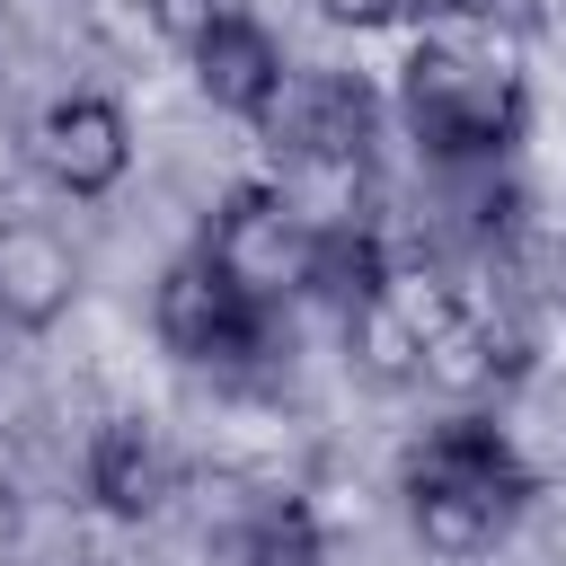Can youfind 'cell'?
Returning a JSON list of instances; mask_svg holds the SVG:
<instances>
[{
	"mask_svg": "<svg viewBox=\"0 0 566 566\" xmlns=\"http://www.w3.org/2000/svg\"><path fill=\"white\" fill-rule=\"evenodd\" d=\"M398 124L433 168H495L522 150L531 133V88L513 71V53L478 44V35H424L398 62Z\"/></svg>",
	"mask_w": 566,
	"mask_h": 566,
	"instance_id": "obj_1",
	"label": "cell"
},
{
	"mask_svg": "<svg viewBox=\"0 0 566 566\" xmlns=\"http://www.w3.org/2000/svg\"><path fill=\"white\" fill-rule=\"evenodd\" d=\"M398 495H407V522L433 557H478L531 513L539 478L495 416H442L398 460Z\"/></svg>",
	"mask_w": 566,
	"mask_h": 566,
	"instance_id": "obj_2",
	"label": "cell"
},
{
	"mask_svg": "<svg viewBox=\"0 0 566 566\" xmlns=\"http://www.w3.org/2000/svg\"><path fill=\"white\" fill-rule=\"evenodd\" d=\"M256 310H283V301H301L310 292V256H318V230L301 221V203L274 186V177H248V186H230L221 195V212H212V230L195 239Z\"/></svg>",
	"mask_w": 566,
	"mask_h": 566,
	"instance_id": "obj_3",
	"label": "cell"
},
{
	"mask_svg": "<svg viewBox=\"0 0 566 566\" xmlns=\"http://www.w3.org/2000/svg\"><path fill=\"white\" fill-rule=\"evenodd\" d=\"M150 327H159V345H168L177 363H195V371H248V363L265 354V336H274V310H256L203 248H186V256H168L159 283H150Z\"/></svg>",
	"mask_w": 566,
	"mask_h": 566,
	"instance_id": "obj_4",
	"label": "cell"
},
{
	"mask_svg": "<svg viewBox=\"0 0 566 566\" xmlns=\"http://www.w3.org/2000/svg\"><path fill=\"white\" fill-rule=\"evenodd\" d=\"M27 159H35V177H44L53 195L97 203V195H115L124 168H133V124H124L115 97L71 88V97H53V106L27 124Z\"/></svg>",
	"mask_w": 566,
	"mask_h": 566,
	"instance_id": "obj_5",
	"label": "cell"
},
{
	"mask_svg": "<svg viewBox=\"0 0 566 566\" xmlns=\"http://www.w3.org/2000/svg\"><path fill=\"white\" fill-rule=\"evenodd\" d=\"M186 62H195V88H203L221 115H239V124H265L274 97H283V80H292V53H283L274 27H265L256 9H239V0L186 44Z\"/></svg>",
	"mask_w": 566,
	"mask_h": 566,
	"instance_id": "obj_6",
	"label": "cell"
},
{
	"mask_svg": "<svg viewBox=\"0 0 566 566\" xmlns=\"http://www.w3.org/2000/svg\"><path fill=\"white\" fill-rule=\"evenodd\" d=\"M80 486L106 522H150L168 495H177V451L150 416H106L80 451Z\"/></svg>",
	"mask_w": 566,
	"mask_h": 566,
	"instance_id": "obj_7",
	"label": "cell"
},
{
	"mask_svg": "<svg viewBox=\"0 0 566 566\" xmlns=\"http://www.w3.org/2000/svg\"><path fill=\"white\" fill-rule=\"evenodd\" d=\"M80 301V248L44 212H0V327L44 336Z\"/></svg>",
	"mask_w": 566,
	"mask_h": 566,
	"instance_id": "obj_8",
	"label": "cell"
},
{
	"mask_svg": "<svg viewBox=\"0 0 566 566\" xmlns=\"http://www.w3.org/2000/svg\"><path fill=\"white\" fill-rule=\"evenodd\" d=\"M221 566H327V531H318V513L301 495H274V504L230 522Z\"/></svg>",
	"mask_w": 566,
	"mask_h": 566,
	"instance_id": "obj_9",
	"label": "cell"
},
{
	"mask_svg": "<svg viewBox=\"0 0 566 566\" xmlns=\"http://www.w3.org/2000/svg\"><path fill=\"white\" fill-rule=\"evenodd\" d=\"M416 18H442V27H469V35H495L522 18V0H416Z\"/></svg>",
	"mask_w": 566,
	"mask_h": 566,
	"instance_id": "obj_10",
	"label": "cell"
},
{
	"mask_svg": "<svg viewBox=\"0 0 566 566\" xmlns=\"http://www.w3.org/2000/svg\"><path fill=\"white\" fill-rule=\"evenodd\" d=\"M142 9H150V27H159L168 44H195V35H203L230 0H142Z\"/></svg>",
	"mask_w": 566,
	"mask_h": 566,
	"instance_id": "obj_11",
	"label": "cell"
},
{
	"mask_svg": "<svg viewBox=\"0 0 566 566\" xmlns=\"http://www.w3.org/2000/svg\"><path fill=\"white\" fill-rule=\"evenodd\" d=\"M327 27H398V18H416V0H310Z\"/></svg>",
	"mask_w": 566,
	"mask_h": 566,
	"instance_id": "obj_12",
	"label": "cell"
},
{
	"mask_svg": "<svg viewBox=\"0 0 566 566\" xmlns=\"http://www.w3.org/2000/svg\"><path fill=\"white\" fill-rule=\"evenodd\" d=\"M9 513H18V504H9V478H0V531H9Z\"/></svg>",
	"mask_w": 566,
	"mask_h": 566,
	"instance_id": "obj_13",
	"label": "cell"
}]
</instances>
